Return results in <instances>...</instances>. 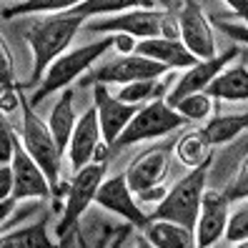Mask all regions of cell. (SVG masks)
Returning <instances> with one entry per match:
<instances>
[{
  "label": "cell",
  "instance_id": "6da1fadb",
  "mask_svg": "<svg viewBox=\"0 0 248 248\" xmlns=\"http://www.w3.org/2000/svg\"><path fill=\"white\" fill-rule=\"evenodd\" d=\"M85 25V18L76 10H63V13H53L48 18L35 20L28 28V43L33 48V80L31 83H40L46 70L65 53V48L70 46V40L76 38V33Z\"/></svg>",
  "mask_w": 248,
  "mask_h": 248
},
{
  "label": "cell",
  "instance_id": "7a4b0ae2",
  "mask_svg": "<svg viewBox=\"0 0 248 248\" xmlns=\"http://www.w3.org/2000/svg\"><path fill=\"white\" fill-rule=\"evenodd\" d=\"M208 163H203L198 168H191L186 178H181L176 186L170 188V193L160 198L158 208L151 213V221H176L186 228H196L198 221V211H201V201L206 193V178H208Z\"/></svg>",
  "mask_w": 248,
  "mask_h": 248
},
{
  "label": "cell",
  "instance_id": "3957f363",
  "mask_svg": "<svg viewBox=\"0 0 248 248\" xmlns=\"http://www.w3.org/2000/svg\"><path fill=\"white\" fill-rule=\"evenodd\" d=\"M115 48V35H108L103 40H95V43H88V46H83V48H76V50H70V53H63L58 61L46 70V76H43L40 80V88L35 91L33 100H31V106H38L46 95L55 93V91H61V88H68V85L76 80L83 70H88L100 55H103L106 50Z\"/></svg>",
  "mask_w": 248,
  "mask_h": 248
},
{
  "label": "cell",
  "instance_id": "277c9868",
  "mask_svg": "<svg viewBox=\"0 0 248 248\" xmlns=\"http://www.w3.org/2000/svg\"><path fill=\"white\" fill-rule=\"evenodd\" d=\"M183 123H188V118H183V115L176 108H170L166 100L155 98L153 103L138 108L133 121L125 125V130L118 136L113 148H125V145H133L138 140H151V138L168 136L176 128H181Z\"/></svg>",
  "mask_w": 248,
  "mask_h": 248
},
{
  "label": "cell",
  "instance_id": "5b68a950",
  "mask_svg": "<svg viewBox=\"0 0 248 248\" xmlns=\"http://www.w3.org/2000/svg\"><path fill=\"white\" fill-rule=\"evenodd\" d=\"M103 176H106V163L103 160H100V163H88L80 170H76V176H73V181H70V188H68L63 221L55 228L58 238H63L68 231H73L78 226L80 216L88 211V206L95 201V193H98L100 183H103Z\"/></svg>",
  "mask_w": 248,
  "mask_h": 248
},
{
  "label": "cell",
  "instance_id": "8992f818",
  "mask_svg": "<svg viewBox=\"0 0 248 248\" xmlns=\"http://www.w3.org/2000/svg\"><path fill=\"white\" fill-rule=\"evenodd\" d=\"M23 143H25L28 153L38 160L43 173L48 176L50 186H55L63 153H61V148H58V143L50 133V125H46L33 113V108L28 106V100H23Z\"/></svg>",
  "mask_w": 248,
  "mask_h": 248
},
{
  "label": "cell",
  "instance_id": "52a82bcc",
  "mask_svg": "<svg viewBox=\"0 0 248 248\" xmlns=\"http://www.w3.org/2000/svg\"><path fill=\"white\" fill-rule=\"evenodd\" d=\"M168 70L166 63H158L153 58H145V55H138V53H128V55H121L115 61H108L103 68H98L91 78H85L83 85L88 83H118V85H125V83H133V80H155L160 78L163 73Z\"/></svg>",
  "mask_w": 248,
  "mask_h": 248
},
{
  "label": "cell",
  "instance_id": "ba28073f",
  "mask_svg": "<svg viewBox=\"0 0 248 248\" xmlns=\"http://www.w3.org/2000/svg\"><path fill=\"white\" fill-rule=\"evenodd\" d=\"M166 10H125L106 16V20L85 23V31L91 33H125L133 38H160L163 35Z\"/></svg>",
  "mask_w": 248,
  "mask_h": 248
},
{
  "label": "cell",
  "instance_id": "9c48e42d",
  "mask_svg": "<svg viewBox=\"0 0 248 248\" xmlns=\"http://www.w3.org/2000/svg\"><path fill=\"white\" fill-rule=\"evenodd\" d=\"M13 198H48L50 196V181L38 166V160L28 153L25 143L16 138V153H13Z\"/></svg>",
  "mask_w": 248,
  "mask_h": 248
},
{
  "label": "cell",
  "instance_id": "30bf717a",
  "mask_svg": "<svg viewBox=\"0 0 248 248\" xmlns=\"http://www.w3.org/2000/svg\"><path fill=\"white\" fill-rule=\"evenodd\" d=\"M95 203L106 211H113L115 216L125 218L128 223H133L136 228H148L151 226V216H145L138 203L133 198V191L128 188L125 176H115L100 183L98 193H95Z\"/></svg>",
  "mask_w": 248,
  "mask_h": 248
},
{
  "label": "cell",
  "instance_id": "8fae6325",
  "mask_svg": "<svg viewBox=\"0 0 248 248\" xmlns=\"http://www.w3.org/2000/svg\"><path fill=\"white\" fill-rule=\"evenodd\" d=\"M93 98H95V110H98V121L100 130L108 145H115L118 136L125 130V125L133 121V115L138 113L136 103H123L121 98H113L103 83L93 85Z\"/></svg>",
  "mask_w": 248,
  "mask_h": 248
},
{
  "label": "cell",
  "instance_id": "7c38bea8",
  "mask_svg": "<svg viewBox=\"0 0 248 248\" xmlns=\"http://www.w3.org/2000/svg\"><path fill=\"white\" fill-rule=\"evenodd\" d=\"M236 55H238V48H228V50H226V53H221V55H213V58H208V61H198L196 65L186 68V73L176 80V88H173V91L168 93L166 103L173 108V106H176L181 98H186L188 93L206 91L208 85L213 83V78H216L218 73H221V70L228 65L231 58H236Z\"/></svg>",
  "mask_w": 248,
  "mask_h": 248
},
{
  "label": "cell",
  "instance_id": "4fadbf2b",
  "mask_svg": "<svg viewBox=\"0 0 248 248\" xmlns=\"http://www.w3.org/2000/svg\"><path fill=\"white\" fill-rule=\"evenodd\" d=\"M178 28H181V40L196 58L208 61V58L216 55V40L211 33V25L203 16V10L198 8V3H193V0L183 3L178 16Z\"/></svg>",
  "mask_w": 248,
  "mask_h": 248
},
{
  "label": "cell",
  "instance_id": "5bb4252c",
  "mask_svg": "<svg viewBox=\"0 0 248 248\" xmlns=\"http://www.w3.org/2000/svg\"><path fill=\"white\" fill-rule=\"evenodd\" d=\"M228 198L226 193L218 191H206L201 201L198 221H196V246L208 248L221 236H226L228 226Z\"/></svg>",
  "mask_w": 248,
  "mask_h": 248
},
{
  "label": "cell",
  "instance_id": "9a60e30c",
  "mask_svg": "<svg viewBox=\"0 0 248 248\" xmlns=\"http://www.w3.org/2000/svg\"><path fill=\"white\" fill-rule=\"evenodd\" d=\"M100 136H103V130H100L98 110L93 106L78 118L73 138H70V166L76 170H80L91 160H95V153L100 148Z\"/></svg>",
  "mask_w": 248,
  "mask_h": 248
},
{
  "label": "cell",
  "instance_id": "2e32d148",
  "mask_svg": "<svg viewBox=\"0 0 248 248\" xmlns=\"http://www.w3.org/2000/svg\"><path fill=\"white\" fill-rule=\"evenodd\" d=\"M133 53L153 58L158 63H166L168 68H191L201 61V58H196L186 48V43L181 38H163V35L160 38H145V40L136 43Z\"/></svg>",
  "mask_w": 248,
  "mask_h": 248
},
{
  "label": "cell",
  "instance_id": "e0dca14e",
  "mask_svg": "<svg viewBox=\"0 0 248 248\" xmlns=\"http://www.w3.org/2000/svg\"><path fill=\"white\" fill-rule=\"evenodd\" d=\"M168 168V151L166 148H155V151H148L133 160V166L128 168L125 173V181H128V188L133 193H143L148 188L158 186V181L163 178V173Z\"/></svg>",
  "mask_w": 248,
  "mask_h": 248
},
{
  "label": "cell",
  "instance_id": "ac0fdd59",
  "mask_svg": "<svg viewBox=\"0 0 248 248\" xmlns=\"http://www.w3.org/2000/svg\"><path fill=\"white\" fill-rule=\"evenodd\" d=\"M145 233H148L151 246H155V248H193L196 246V231L186 228L176 221L158 218V221H153L145 228Z\"/></svg>",
  "mask_w": 248,
  "mask_h": 248
},
{
  "label": "cell",
  "instance_id": "d6986e66",
  "mask_svg": "<svg viewBox=\"0 0 248 248\" xmlns=\"http://www.w3.org/2000/svg\"><path fill=\"white\" fill-rule=\"evenodd\" d=\"M76 123H78V118H76V110H73V93H70V88H65V93L61 95V100L53 106L50 121H48L50 133H53V138L58 143V148H61V153L68 151L70 138H73V130H76Z\"/></svg>",
  "mask_w": 248,
  "mask_h": 248
},
{
  "label": "cell",
  "instance_id": "ffe728a7",
  "mask_svg": "<svg viewBox=\"0 0 248 248\" xmlns=\"http://www.w3.org/2000/svg\"><path fill=\"white\" fill-rule=\"evenodd\" d=\"M206 93L211 98H223V100H248V68L236 65L226 73L221 70L206 88Z\"/></svg>",
  "mask_w": 248,
  "mask_h": 248
},
{
  "label": "cell",
  "instance_id": "44dd1931",
  "mask_svg": "<svg viewBox=\"0 0 248 248\" xmlns=\"http://www.w3.org/2000/svg\"><path fill=\"white\" fill-rule=\"evenodd\" d=\"M3 248H48V216H40L35 223L31 226H20L3 233Z\"/></svg>",
  "mask_w": 248,
  "mask_h": 248
},
{
  "label": "cell",
  "instance_id": "7402d4cb",
  "mask_svg": "<svg viewBox=\"0 0 248 248\" xmlns=\"http://www.w3.org/2000/svg\"><path fill=\"white\" fill-rule=\"evenodd\" d=\"M176 155H178V160L183 166L198 168V166H203V163L211 160V143L203 138L201 130H191V133H186L183 138H178Z\"/></svg>",
  "mask_w": 248,
  "mask_h": 248
},
{
  "label": "cell",
  "instance_id": "603a6c76",
  "mask_svg": "<svg viewBox=\"0 0 248 248\" xmlns=\"http://www.w3.org/2000/svg\"><path fill=\"white\" fill-rule=\"evenodd\" d=\"M246 128H248V113H241V115H221V118L211 121L206 128H201V133L211 145H221L233 140Z\"/></svg>",
  "mask_w": 248,
  "mask_h": 248
},
{
  "label": "cell",
  "instance_id": "cb8c5ba5",
  "mask_svg": "<svg viewBox=\"0 0 248 248\" xmlns=\"http://www.w3.org/2000/svg\"><path fill=\"white\" fill-rule=\"evenodd\" d=\"M145 0H83L80 5L73 10L80 13L83 18H93V16H115V13H125L143 5Z\"/></svg>",
  "mask_w": 248,
  "mask_h": 248
},
{
  "label": "cell",
  "instance_id": "d4e9b609",
  "mask_svg": "<svg viewBox=\"0 0 248 248\" xmlns=\"http://www.w3.org/2000/svg\"><path fill=\"white\" fill-rule=\"evenodd\" d=\"M83 0H25V3H18L13 8L3 10V18H16V16H25V13H63L80 5Z\"/></svg>",
  "mask_w": 248,
  "mask_h": 248
},
{
  "label": "cell",
  "instance_id": "484cf974",
  "mask_svg": "<svg viewBox=\"0 0 248 248\" xmlns=\"http://www.w3.org/2000/svg\"><path fill=\"white\" fill-rule=\"evenodd\" d=\"M173 108L188 121H203L211 115L213 103H211V95L206 91H198V93H188L186 98H181Z\"/></svg>",
  "mask_w": 248,
  "mask_h": 248
},
{
  "label": "cell",
  "instance_id": "4316f807",
  "mask_svg": "<svg viewBox=\"0 0 248 248\" xmlns=\"http://www.w3.org/2000/svg\"><path fill=\"white\" fill-rule=\"evenodd\" d=\"M160 93V83L158 80H133V83H125L118 98L123 103H143V100H151Z\"/></svg>",
  "mask_w": 248,
  "mask_h": 248
},
{
  "label": "cell",
  "instance_id": "83f0119b",
  "mask_svg": "<svg viewBox=\"0 0 248 248\" xmlns=\"http://www.w3.org/2000/svg\"><path fill=\"white\" fill-rule=\"evenodd\" d=\"M248 238V206L238 208L228 218V226H226V241L228 243H241Z\"/></svg>",
  "mask_w": 248,
  "mask_h": 248
},
{
  "label": "cell",
  "instance_id": "f1b7e54d",
  "mask_svg": "<svg viewBox=\"0 0 248 248\" xmlns=\"http://www.w3.org/2000/svg\"><path fill=\"white\" fill-rule=\"evenodd\" d=\"M13 153H16V133H13L8 121H0V160L10 163Z\"/></svg>",
  "mask_w": 248,
  "mask_h": 248
},
{
  "label": "cell",
  "instance_id": "f546056e",
  "mask_svg": "<svg viewBox=\"0 0 248 248\" xmlns=\"http://www.w3.org/2000/svg\"><path fill=\"white\" fill-rule=\"evenodd\" d=\"M226 198H228V201L248 198V160L243 163V168H241V173L236 176V181H233V186L226 191Z\"/></svg>",
  "mask_w": 248,
  "mask_h": 248
},
{
  "label": "cell",
  "instance_id": "4dcf8cb0",
  "mask_svg": "<svg viewBox=\"0 0 248 248\" xmlns=\"http://www.w3.org/2000/svg\"><path fill=\"white\" fill-rule=\"evenodd\" d=\"M0 80H3V93L13 91V63L5 46H0Z\"/></svg>",
  "mask_w": 248,
  "mask_h": 248
},
{
  "label": "cell",
  "instance_id": "1f68e13d",
  "mask_svg": "<svg viewBox=\"0 0 248 248\" xmlns=\"http://www.w3.org/2000/svg\"><path fill=\"white\" fill-rule=\"evenodd\" d=\"M216 25L221 28V31H223L226 35H231L233 40H238V43H243V46H248V28H243V25H233V23H226V20H221V18L216 20Z\"/></svg>",
  "mask_w": 248,
  "mask_h": 248
},
{
  "label": "cell",
  "instance_id": "d6a6232c",
  "mask_svg": "<svg viewBox=\"0 0 248 248\" xmlns=\"http://www.w3.org/2000/svg\"><path fill=\"white\" fill-rule=\"evenodd\" d=\"M13 193V166L3 163L0 166V198H8Z\"/></svg>",
  "mask_w": 248,
  "mask_h": 248
},
{
  "label": "cell",
  "instance_id": "836d02e7",
  "mask_svg": "<svg viewBox=\"0 0 248 248\" xmlns=\"http://www.w3.org/2000/svg\"><path fill=\"white\" fill-rule=\"evenodd\" d=\"M115 48L123 50L125 55H128V53H133V50H136V40H133V35L118 33V35H115Z\"/></svg>",
  "mask_w": 248,
  "mask_h": 248
},
{
  "label": "cell",
  "instance_id": "e575fe53",
  "mask_svg": "<svg viewBox=\"0 0 248 248\" xmlns=\"http://www.w3.org/2000/svg\"><path fill=\"white\" fill-rule=\"evenodd\" d=\"M226 3L238 13V16H241L246 23H248V0H226Z\"/></svg>",
  "mask_w": 248,
  "mask_h": 248
},
{
  "label": "cell",
  "instance_id": "d590c367",
  "mask_svg": "<svg viewBox=\"0 0 248 248\" xmlns=\"http://www.w3.org/2000/svg\"><path fill=\"white\" fill-rule=\"evenodd\" d=\"M16 203H18V198H13V196H8V198H3V203H0V218H8V213L16 208Z\"/></svg>",
  "mask_w": 248,
  "mask_h": 248
},
{
  "label": "cell",
  "instance_id": "8d00e7d4",
  "mask_svg": "<svg viewBox=\"0 0 248 248\" xmlns=\"http://www.w3.org/2000/svg\"><path fill=\"white\" fill-rule=\"evenodd\" d=\"M238 246H241V248H248V238H246V241H241Z\"/></svg>",
  "mask_w": 248,
  "mask_h": 248
}]
</instances>
